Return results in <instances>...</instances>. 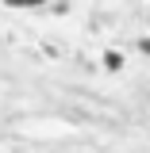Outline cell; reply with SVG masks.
<instances>
[{
  "instance_id": "cell-1",
  "label": "cell",
  "mask_w": 150,
  "mask_h": 153,
  "mask_svg": "<svg viewBox=\"0 0 150 153\" xmlns=\"http://www.w3.org/2000/svg\"><path fill=\"white\" fill-rule=\"evenodd\" d=\"M104 65H108V69H119V65H123V57L112 50V54H104Z\"/></svg>"
},
{
  "instance_id": "cell-2",
  "label": "cell",
  "mask_w": 150,
  "mask_h": 153,
  "mask_svg": "<svg viewBox=\"0 0 150 153\" xmlns=\"http://www.w3.org/2000/svg\"><path fill=\"white\" fill-rule=\"evenodd\" d=\"M4 4H19V8H35V4H42V0H4Z\"/></svg>"
},
{
  "instance_id": "cell-3",
  "label": "cell",
  "mask_w": 150,
  "mask_h": 153,
  "mask_svg": "<svg viewBox=\"0 0 150 153\" xmlns=\"http://www.w3.org/2000/svg\"><path fill=\"white\" fill-rule=\"evenodd\" d=\"M139 50H142V54H150V38H142V42H139Z\"/></svg>"
}]
</instances>
